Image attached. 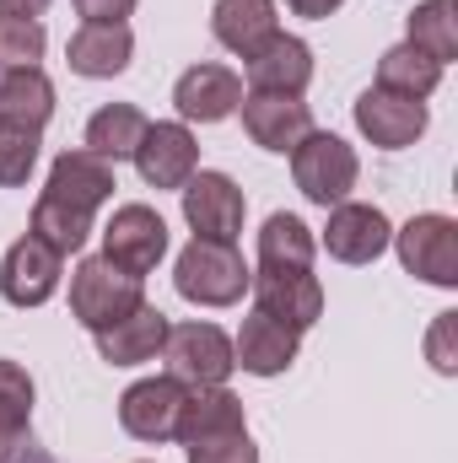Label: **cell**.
<instances>
[{"label": "cell", "instance_id": "cb8c5ba5", "mask_svg": "<svg viewBox=\"0 0 458 463\" xmlns=\"http://www.w3.org/2000/svg\"><path fill=\"white\" fill-rule=\"evenodd\" d=\"M0 118L5 124H27V129H43L54 118V81L38 65L0 71Z\"/></svg>", "mask_w": 458, "mask_h": 463}, {"label": "cell", "instance_id": "ffe728a7", "mask_svg": "<svg viewBox=\"0 0 458 463\" xmlns=\"http://www.w3.org/2000/svg\"><path fill=\"white\" fill-rule=\"evenodd\" d=\"M297 350H302V335L291 324L264 318V313H248L243 329H237V340H232V361L243 372H253V377H281L297 361Z\"/></svg>", "mask_w": 458, "mask_h": 463}, {"label": "cell", "instance_id": "7402d4cb", "mask_svg": "<svg viewBox=\"0 0 458 463\" xmlns=\"http://www.w3.org/2000/svg\"><path fill=\"white\" fill-rule=\"evenodd\" d=\"M211 33H216V43L232 49L237 60L259 54V49L281 33L275 0H216V5H211Z\"/></svg>", "mask_w": 458, "mask_h": 463}, {"label": "cell", "instance_id": "d6a6232c", "mask_svg": "<svg viewBox=\"0 0 458 463\" xmlns=\"http://www.w3.org/2000/svg\"><path fill=\"white\" fill-rule=\"evenodd\" d=\"M453 329H458V313H437L432 335H426V355L443 377H458V350H453Z\"/></svg>", "mask_w": 458, "mask_h": 463}, {"label": "cell", "instance_id": "d4e9b609", "mask_svg": "<svg viewBox=\"0 0 458 463\" xmlns=\"http://www.w3.org/2000/svg\"><path fill=\"white\" fill-rule=\"evenodd\" d=\"M405 43L448 71L458 60V0H421L405 16Z\"/></svg>", "mask_w": 458, "mask_h": 463}, {"label": "cell", "instance_id": "6da1fadb", "mask_svg": "<svg viewBox=\"0 0 458 463\" xmlns=\"http://www.w3.org/2000/svg\"><path fill=\"white\" fill-rule=\"evenodd\" d=\"M248 280H253V269L243 264L237 242H205V237H195L178 253V264H173V286L195 307H232V302H243Z\"/></svg>", "mask_w": 458, "mask_h": 463}, {"label": "cell", "instance_id": "74e56055", "mask_svg": "<svg viewBox=\"0 0 458 463\" xmlns=\"http://www.w3.org/2000/svg\"><path fill=\"white\" fill-rule=\"evenodd\" d=\"M16 463H54V458H49V453H43L38 442H27V448H22V458H16Z\"/></svg>", "mask_w": 458, "mask_h": 463}, {"label": "cell", "instance_id": "ac0fdd59", "mask_svg": "<svg viewBox=\"0 0 458 463\" xmlns=\"http://www.w3.org/2000/svg\"><path fill=\"white\" fill-rule=\"evenodd\" d=\"M65 60L87 81H114L135 60V33H129V22H81L65 43Z\"/></svg>", "mask_w": 458, "mask_h": 463}, {"label": "cell", "instance_id": "4dcf8cb0", "mask_svg": "<svg viewBox=\"0 0 458 463\" xmlns=\"http://www.w3.org/2000/svg\"><path fill=\"white\" fill-rule=\"evenodd\" d=\"M33 399H38V388H33L27 366L11 361V355H0V431L27 437V426H33Z\"/></svg>", "mask_w": 458, "mask_h": 463}, {"label": "cell", "instance_id": "30bf717a", "mask_svg": "<svg viewBox=\"0 0 458 463\" xmlns=\"http://www.w3.org/2000/svg\"><path fill=\"white\" fill-rule=\"evenodd\" d=\"M60 275H65V259L43 242V237H16L5 264H0V297L11 307H43L54 291H60Z\"/></svg>", "mask_w": 458, "mask_h": 463}, {"label": "cell", "instance_id": "f546056e", "mask_svg": "<svg viewBox=\"0 0 458 463\" xmlns=\"http://www.w3.org/2000/svg\"><path fill=\"white\" fill-rule=\"evenodd\" d=\"M43 49H49V33H43L38 16L0 11V71H27V65L43 60Z\"/></svg>", "mask_w": 458, "mask_h": 463}, {"label": "cell", "instance_id": "83f0119b", "mask_svg": "<svg viewBox=\"0 0 458 463\" xmlns=\"http://www.w3.org/2000/svg\"><path fill=\"white\" fill-rule=\"evenodd\" d=\"M33 237H43L60 259H71V253L87 248V237H92V216L76 211V205H60V200L38 194V205H33Z\"/></svg>", "mask_w": 458, "mask_h": 463}, {"label": "cell", "instance_id": "3957f363", "mask_svg": "<svg viewBox=\"0 0 458 463\" xmlns=\"http://www.w3.org/2000/svg\"><path fill=\"white\" fill-rule=\"evenodd\" d=\"M291 178H297L302 200H313V205L329 211V205L350 200V189H356V178H361V156H356V146L340 140V135L308 129V135L291 146Z\"/></svg>", "mask_w": 458, "mask_h": 463}, {"label": "cell", "instance_id": "5bb4252c", "mask_svg": "<svg viewBox=\"0 0 458 463\" xmlns=\"http://www.w3.org/2000/svg\"><path fill=\"white\" fill-rule=\"evenodd\" d=\"M119 189L114 178V162L109 156H98V151H60L54 162H49V184H43V194L49 200H60V205H76V211H87V216H98V205H109Z\"/></svg>", "mask_w": 458, "mask_h": 463}, {"label": "cell", "instance_id": "9c48e42d", "mask_svg": "<svg viewBox=\"0 0 458 463\" xmlns=\"http://www.w3.org/2000/svg\"><path fill=\"white\" fill-rule=\"evenodd\" d=\"M248 291H253V313L281 318L297 335H308L324 318V280L313 269H259Z\"/></svg>", "mask_w": 458, "mask_h": 463}, {"label": "cell", "instance_id": "484cf974", "mask_svg": "<svg viewBox=\"0 0 458 463\" xmlns=\"http://www.w3.org/2000/svg\"><path fill=\"white\" fill-rule=\"evenodd\" d=\"M377 87H383V92H399V98L426 103V98L443 87V65H437V60H426V54H421V49H410V43H394V49H383V60H377Z\"/></svg>", "mask_w": 458, "mask_h": 463}, {"label": "cell", "instance_id": "4fadbf2b", "mask_svg": "<svg viewBox=\"0 0 458 463\" xmlns=\"http://www.w3.org/2000/svg\"><path fill=\"white\" fill-rule=\"evenodd\" d=\"M237 103H243V76L232 65H216V60L189 65L173 81V109L184 124H222V118L237 114Z\"/></svg>", "mask_w": 458, "mask_h": 463}, {"label": "cell", "instance_id": "f1b7e54d", "mask_svg": "<svg viewBox=\"0 0 458 463\" xmlns=\"http://www.w3.org/2000/svg\"><path fill=\"white\" fill-rule=\"evenodd\" d=\"M38 151H43V129L0 118V189H22L38 167Z\"/></svg>", "mask_w": 458, "mask_h": 463}, {"label": "cell", "instance_id": "8d00e7d4", "mask_svg": "<svg viewBox=\"0 0 458 463\" xmlns=\"http://www.w3.org/2000/svg\"><path fill=\"white\" fill-rule=\"evenodd\" d=\"M27 442H33V437H11V431H0V463H16Z\"/></svg>", "mask_w": 458, "mask_h": 463}, {"label": "cell", "instance_id": "7a4b0ae2", "mask_svg": "<svg viewBox=\"0 0 458 463\" xmlns=\"http://www.w3.org/2000/svg\"><path fill=\"white\" fill-rule=\"evenodd\" d=\"M140 302H146V280L140 275H124L103 253H92V259H81L71 269V318L87 335H98V329H109L119 318H129Z\"/></svg>", "mask_w": 458, "mask_h": 463}, {"label": "cell", "instance_id": "277c9868", "mask_svg": "<svg viewBox=\"0 0 458 463\" xmlns=\"http://www.w3.org/2000/svg\"><path fill=\"white\" fill-rule=\"evenodd\" d=\"M162 361H167V377L178 388H216L232 377V340L227 329L216 324H167V340H162Z\"/></svg>", "mask_w": 458, "mask_h": 463}, {"label": "cell", "instance_id": "9a60e30c", "mask_svg": "<svg viewBox=\"0 0 458 463\" xmlns=\"http://www.w3.org/2000/svg\"><path fill=\"white\" fill-rule=\"evenodd\" d=\"M237 114H243L248 140L275 151V156H291V146L313 129V109L302 98H286V92H243Z\"/></svg>", "mask_w": 458, "mask_h": 463}, {"label": "cell", "instance_id": "52a82bcc", "mask_svg": "<svg viewBox=\"0 0 458 463\" xmlns=\"http://www.w3.org/2000/svg\"><path fill=\"white\" fill-rule=\"evenodd\" d=\"M178 194H184V222H189L195 237H205V242H237V237H243L248 200H243V189L232 184L227 173L200 167Z\"/></svg>", "mask_w": 458, "mask_h": 463}, {"label": "cell", "instance_id": "d590c367", "mask_svg": "<svg viewBox=\"0 0 458 463\" xmlns=\"http://www.w3.org/2000/svg\"><path fill=\"white\" fill-rule=\"evenodd\" d=\"M54 0H0V11H11V16H43Z\"/></svg>", "mask_w": 458, "mask_h": 463}, {"label": "cell", "instance_id": "836d02e7", "mask_svg": "<svg viewBox=\"0 0 458 463\" xmlns=\"http://www.w3.org/2000/svg\"><path fill=\"white\" fill-rule=\"evenodd\" d=\"M135 5H140V0H76L81 22H124Z\"/></svg>", "mask_w": 458, "mask_h": 463}, {"label": "cell", "instance_id": "2e32d148", "mask_svg": "<svg viewBox=\"0 0 458 463\" xmlns=\"http://www.w3.org/2000/svg\"><path fill=\"white\" fill-rule=\"evenodd\" d=\"M178 404H184V388L162 372V377H140L124 388L119 399V426L135 437V442H173V420H178Z\"/></svg>", "mask_w": 458, "mask_h": 463}, {"label": "cell", "instance_id": "ba28073f", "mask_svg": "<svg viewBox=\"0 0 458 463\" xmlns=\"http://www.w3.org/2000/svg\"><path fill=\"white\" fill-rule=\"evenodd\" d=\"M103 259L119 264L124 275H151L162 259H167V222L151 211V205H119L103 227Z\"/></svg>", "mask_w": 458, "mask_h": 463}, {"label": "cell", "instance_id": "7c38bea8", "mask_svg": "<svg viewBox=\"0 0 458 463\" xmlns=\"http://www.w3.org/2000/svg\"><path fill=\"white\" fill-rule=\"evenodd\" d=\"M319 242H324L329 259H340V264H372V259L388 253V242H394V222H388L377 205L340 200V205H329V227H324Z\"/></svg>", "mask_w": 458, "mask_h": 463}, {"label": "cell", "instance_id": "44dd1931", "mask_svg": "<svg viewBox=\"0 0 458 463\" xmlns=\"http://www.w3.org/2000/svg\"><path fill=\"white\" fill-rule=\"evenodd\" d=\"M92 340H98V355H103L109 366H146V361H157V355H162V340H167V313H162V307H151V302H140L129 318H119V324H109V329H98Z\"/></svg>", "mask_w": 458, "mask_h": 463}, {"label": "cell", "instance_id": "e575fe53", "mask_svg": "<svg viewBox=\"0 0 458 463\" xmlns=\"http://www.w3.org/2000/svg\"><path fill=\"white\" fill-rule=\"evenodd\" d=\"M286 5H291L297 16H308V22H324V16H335V11H340L345 0H286Z\"/></svg>", "mask_w": 458, "mask_h": 463}, {"label": "cell", "instance_id": "603a6c76", "mask_svg": "<svg viewBox=\"0 0 458 463\" xmlns=\"http://www.w3.org/2000/svg\"><path fill=\"white\" fill-rule=\"evenodd\" d=\"M313 253H319V237L291 211H275L259 227V269H313Z\"/></svg>", "mask_w": 458, "mask_h": 463}, {"label": "cell", "instance_id": "5b68a950", "mask_svg": "<svg viewBox=\"0 0 458 463\" xmlns=\"http://www.w3.org/2000/svg\"><path fill=\"white\" fill-rule=\"evenodd\" d=\"M388 248H399V264H405L415 280L443 286V291L458 286V222L453 216L421 211V216H410L405 227L394 232Z\"/></svg>", "mask_w": 458, "mask_h": 463}, {"label": "cell", "instance_id": "1f68e13d", "mask_svg": "<svg viewBox=\"0 0 458 463\" xmlns=\"http://www.w3.org/2000/svg\"><path fill=\"white\" fill-rule=\"evenodd\" d=\"M189 463H259V448H253L248 431H232V437H216V442L189 448Z\"/></svg>", "mask_w": 458, "mask_h": 463}, {"label": "cell", "instance_id": "4316f807", "mask_svg": "<svg viewBox=\"0 0 458 463\" xmlns=\"http://www.w3.org/2000/svg\"><path fill=\"white\" fill-rule=\"evenodd\" d=\"M146 124H151V118L140 114L135 103H103L98 114L87 118V151H98V156H109V162H124V156H135Z\"/></svg>", "mask_w": 458, "mask_h": 463}, {"label": "cell", "instance_id": "e0dca14e", "mask_svg": "<svg viewBox=\"0 0 458 463\" xmlns=\"http://www.w3.org/2000/svg\"><path fill=\"white\" fill-rule=\"evenodd\" d=\"M232 431H248V415H243V399L232 393L227 383L184 388V404H178V420H173V437L184 448L216 442V437H232Z\"/></svg>", "mask_w": 458, "mask_h": 463}, {"label": "cell", "instance_id": "d6986e66", "mask_svg": "<svg viewBox=\"0 0 458 463\" xmlns=\"http://www.w3.org/2000/svg\"><path fill=\"white\" fill-rule=\"evenodd\" d=\"M248 71V92H286V98H302L308 81H313V49L297 38V33H275L259 54L243 60Z\"/></svg>", "mask_w": 458, "mask_h": 463}, {"label": "cell", "instance_id": "8fae6325", "mask_svg": "<svg viewBox=\"0 0 458 463\" xmlns=\"http://www.w3.org/2000/svg\"><path fill=\"white\" fill-rule=\"evenodd\" d=\"M426 103H415V98H399V92H383V87H367L361 98H356V129H361V140H372L377 151H405V146H415L421 135H426Z\"/></svg>", "mask_w": 458, "mask_h": 463}, {"label": "cell", "instance_id": "8992f818", "mask_svg": "<svg viewBox=\"0 0 458 463\" xmlns=\"http://www.w3.org/2000/svg\"><path fill=\"white\" fill-rule=\"evenodd\" d=\"M129 162L146 189H184L200 173V140L184 118H157V124H146Z\"/></svg>", "mask_w": 458, "mask_h": 463}]
</instances>
